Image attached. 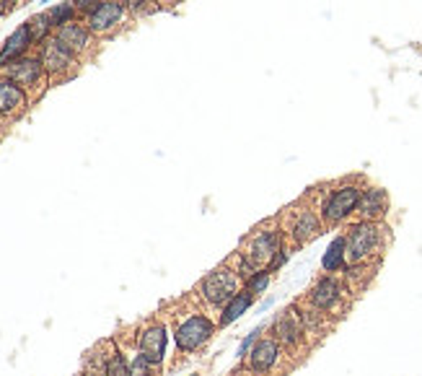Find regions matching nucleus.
Masks as SVG:
<instances>
[{"label":"nucleus","instance_id":"nucleus-1","mask_svg":"<svg viewBox=\"0 0 422 376\" xmlns=\"http://www.w3.org/2000/svg\"><path fill=\"white\" fill-rule=\"evenodd\" d=\"M347 239V267H363L373 260V255H381V239L383 229L376 221H360L355 223Z\"/></svg>","mask_w":422,"mask_h":376},{"label":"nucleus","instance_id":"nucleus-2","mask_svg":"<svg viewBox=\"0 0 422 376\" xmlns=\"http://www.w3.org/2000/svg\"><path fill=\"white\" fill-rule=\"evenodd\" d=\"M241 278L236 275V270L231 265L215 267L212 273H207L200 283V296H203L210 307L223 309L238 291H241Z\"/></svg>","mask_w":422,"mask_h":376},{"label":"nucleus","instance_id":"nucleus-3","mask_svg":"<svg viewBox=\"0 0 422 376\" xmlns=\"http://www.w3.org/2000/svg\"><path fill=\"white\" fill-rule=\"evenodd\" d=\"M360 195H363V189L358 187V184H353V182L334 187L327 195V200L321 203V221L327 223V226H337L345 218H350L355 213V208H358Z\"/></svg>","mask_w":422,"mask_h":376},{"label":"nucleus","instance_id":"nucleus-4","mask_svg":"<svg viewBox=\"0 0 422 376\" xmlns=\"http://www.w3.org/2000/svg\"><path fill=\"white\" fill-rule=\"evenodd\" d=\"M345 286L334 275H321L308 291V307H313L324 316H339L345 311Z\"/></svg>","mask_w":422,"mask_h":376},{"label":"nucleus","instance_id":"nucleus-5","mask_svg":"<svg viewBox=\"0 0 422 376\" xmlns=\"http://www.w3.org/2000/svg\"><path fill=\"white\" fill-rule=\"evenodd\" d=\"M215 327L218 325L212 322L210 316H205V314L186 316L184 322L177 327V333H174V337H177V348L179 351H184V353L200 351V348H205V345L212 340Z\"/></svg>","mask_w":422,"mask_h":376},{"label":"nucleus","instance_id":"nucleus-6","mask_svg":"<svg viewBox=\"0 0 422 376\" xmlns=\"http://www.w3.org/2000/svg\"><path fill=\"white\" fill-rule=\"evenodd\" d=\"M280 249H283V231L270 229V226H259L246 239L244 249H238V252H244L257 267H267Z\"/></svg>","mask_w":422,"mask_h":376},{"label":"nucleus","instance_id":"nucleus-7","mask_svg":"<svg viewBox=\"0 0 422 376\" xmlns=\"http://www.w3.org/2000/svg\"><path fill=\"white\" fill-rule=\"evenodd\" d=\"M272 337L283 345V348H296L306 337V322L298 307H287L283 314L275 316L272 322Z\"/></svg>","mask_w":422,"mask_h":376},{"label":"nucleus","instance_id":"nucleus-8","mask_svg":"<svg viewBox=\"0 0 422 376\" xmlns=\"http://www.w3.org/2000/svg\"><path fill=\"white\" fill-rule=\"evenodd\" d=\"M125 18V6L122 0H102L96 8L86 16V26L91 34H109L117 29V24H122Z\"/></svg>","mask_w":422,"mask_h":376},{"label":"nucleus","instance_id":"nucleus-9","mask_svg":"<svg viewBox=\"0 0 422 376\" xmlns=\"http://www.w3.org/2000/svg\"><path fill=\"white\" fill-rule=\"evenodd\" d=\"M280 358H283V345L275 337H262L249 351V371L257 376H267L280 363Z\"/></svg>","mask_w":422,"mask_h":376},{"label":"nucleus","instance_id":"nucleus-10","mask_svg":"<svg viewBox=\"0 0 422 376\" xmlns=\"http://www.w3.org/2000/svg\"><path fill=\"white\" fill-rule=\"evenodd\" d=\"M39 62L47 73L57 76V73H65L76 65V55L65 44H60L57 39H47V42H42V50H39Z\"/></svg>","mask_w":422,"mask_h":376},{"label":"nucleus","instance_id":"nucleus-11","mask_svg":"<svg viewBox=\"0 0 422 376\" xmlns=\"http://www.w3.org/2000/svg\"><path fill=\"white\" fill-rule=\"evenodd\" d=\"M44 68L42 62H39V58H18V60H13L6 68V78L8 81H13L16 86H21V88H34L36 83H39V78H42Z\"/></svg>","mask_w":422,"mask_h":376},{"label":"nucleus","instance_id":"nucleus-12","mask_svg":"<svg viewBox=\"0 0 422 376\" xmlns=\"http://www.w3.org/2000/svg\"><path fill=\"white\" fill-rule=\"evenodd\" d=\"M287 234L293 236V241H296L298 247H304V244L313 241L321 234V218L313 213V210L304 208V210H298V213L293 215V221H290V229H287Z\"/></svg>","mask_w":422,"mask_h":376},{"label":"nucleus","instance_id":"nucleus-13","mask_svg":"<svg viewBox=\"0 0 422 376\" xmlns=\"http://www.w3.org/2000/svg\"><path fill=\"white\" fill-rule=\"evenodd\" d=\"M34 44L32 39V32H29V24H21L13 32V34L6 39V44L0 47V68H8L11 62L18 60V58H24L26 50Z\"/></svg>","mask_w":422,"mask_h":376},{"label":"nucleus","instance_id":"nucleus-14","mask_svg":"<svg viewBox=\"0 0 422 376\" xmlns=\"http://www.w3.org/2000/svg\"><path fill=\"white\" fill-rule=\"evenodd\" d=\"M386 208H388L386 189L371 187V189H363V195H360V200H358L355 213L360 215V221H379L381 215L386 213Z\"/></svg>","mask_w":422,"mask_h":376},{"label":"nucleus","instance_id":"nucleus-15","mask_svg":"<svg viewBox=\"0 0 422 376\" xmlns=\"http://www.w3.org/2000/svg\"><path fill=\"white\" fill-rule=\"evenodd\" d=\"M55 39H57L60 44H65L73 55H78V52L88 50V44H91V32H88V26L70 21V24L55 29Z\"/></svg>","mask_w":422,"mask_h":376},{"label":"nucleus","instance_id":"nucleus-16","mask_svg":"<svg viewBox=\"0 0 422 376\" xmlns=\"http://www.w3.org/2000/svg\"><path fill=\"white\" fill-rule=\"evenodd\" d=\"M140 353L151 361L153 366H158L161 361H163V353H166V330L161 325L148 327L140 335Z\"/></svg>","mask_w":422,"mask_h":376},{"label":"nucleus","instance_id":"nucleus-17","mask_svg":"<svg viewBox=\"0 0 422 376\" xmlns=\"http://www.w3.org/2000/svg\"><path fill=\"white\" fill-rule=\"evenodd\" d=\"M26 104V94L21 86H16L8 78H0V117L16 114Z\"/></svg>","mask_w":422,"mask_h":376},{"label":"nucleus","instance_id":"nucleus-18","mask_svg":"<svg viewBox=\"0 0 422 376\" xmlns=\"http://www.w3.org/2000/svg\"><path fill=\"white\" fill-rule=\"evenodd\" d=\"M254 299H257V296H254L252 291H246V288H241V291H238L236 296H233V299H231L229 304H226V307L220 309V319H218V325H220V327L233 325V322H236L238 316H241V314H244V311H246V309L252 307Z\"/></svg>","mask_w":422,"mask_h":376},{"label":"nucleus","instance_id":"nucleus-19","mask_svg":"<svg viewBox=\"0 0 422 376\" xmlns=\"http://www.w3.org/2000/svg\"><path fill=\"white\" fill-rule=\"evenodd\" d=\"M321 267L327 270V273H339V270H347V239L345 236H337V239L332 241L329 249H327V255L321 260Z\"/></svg>","mask_w":422,"mask_h":376},{"label":"nucleus","instance_id":"nucleus-20","mask_svg":"<svg viewBox=\"0 0 422 376\" xmlns=\"http://www.w3.org/2000/svg\"><path fill=\"white\" fill-rule=\"evenodd\" d=\"M26 24H29V32H32V39H34V44L39 42H47V36H50V32L52 29H55V26H52V21H50V13H47V11H44V13H36L34 18H29V21H26Z\"/></svg>","mask_w":422,"mask_h":376},{"label":"nucleus","instance_id":"nucleus-21","mask_svg":"<svg viewBox=\"0 0 422 376\" xmlns=\"http://www.w3.org/2000/svg\"><path fill=\"white\" fill-rule=\"evenodd\" d=\"M47 13H50V21H52V26H55V29L70 24V21H76V16H78V11H76V6H73V0H68V3H60V6L50 8Z\"/></svg>","mask_w":422,"mask_h":376},{"label":"nucleus","instance_id":"nucleus-22","mask_svg":"<svg viewBox=\"0 0 422 376\" xmlns=\"http://www.w3.org/2000/svg\"><path fill=\"white\" fill-rule=\"evenodd\" d=\"M270 278H272V273L267 270V267H262V270H257V273H254L252 278L244 283V288H246V291H252L254 296H259L262 291H267V286H270Z\"/></svg>","mask_w":422,"mask_h":376},{"label":"nucleus","instance_id":"nucleus-23","mask_svg":"<svg viewBox=\"0 0 422 376\" xmlns=\"http://www.w3.org/2000/svg\"><path fill=\"white\" fill-rule=\"evenodd\" d=\"M104 376H130V363L119 353H111V358L107 361V374Z\"/></svg>","mask_w":422,"mask_h":376},{"label":"nucleus","instance_id":"nucleus-24","mask_svg":"<svg viewBox=\"0 0 422 376\" xmlns=\"http://www.w3.org/2000/svg\"><path fill=\"white\" fill-rule=\"evenodd\" d=\"M151 368H153L151 361L145 358L143 353H137L135 358H132V363H130V376H148Z\"/></svg>","mask_w":422,"mask_h":376},{"label":"nucleus","instance_id":"nucleus-25","mask_svg":"<svg viewBox=\"0 0 422 376\" xmlns=\"http://www.w3.org/2000/svg\"><path fill=\"white\" fill-rule=\"evenodd\" d=\"M259 335H262V327H254L252 333L246 335L244 342L238 345V358H244V356H249V351H252V348H254V342L259 340Z\"/></svg>","mask_w":422,"mask_h":376},{"label":"nucleus","instance_id":"nucleus-26","mask_svg":"<svg viewBox=\"0 0 422 376\" xmlns=\"http://www.w3.org/2000/svg\"><path fill=\"white\" fill-rule=\"evenodd\" d=\"M287 257H290V252H287V249L283 247V249H280V252H278V255L272 257V262H270V265H267V270H270V273H275V270H280V267H283V265H285V262H287Z\"/></svg>","mask_w":422,"mask_h":376},{"label":"nucleus","instance_id":"nucleus-27","mask_svg":"<svg viewBox=\"0 0 422 376\" xmlns=\"http://www.w3.org/2000/svg\"><path fill=\"white\" fill-rule=\"evenodd\" d=\"M99 3H102V0H73V6H76L78 13H86V16H88Z\"/></svg>","mask_w":422,"mask_h":376},{"label":"nucleus","instance_id":"nucleus-28","mask_svg":"<svg viewBox=\"0 0 422 376\" xmlns=\"http://www.w3.org/2000/svg\"><path fill=\"white\" fill-rule=\"evenodd\" d=\"M145 3L148 0H122V6L130 11H145Z\"/></svg>","mask_w":422,"mask_h":376},{"label":"nucleus","instance_id":"nucleus-29","mask_svg":"<svg viewBox=\"0 0 422 376\" xmlns=\"http://www.w3.org/2000/svg\"><path fill=\"white\" fill-rule=\"evenodd\" d=\"M156 3V8H174L179 0H153Z\"/></svg>","mask_w":422,"mask_h":376},{"label":"nucleus","instance_id":"nucleus-30","mask_svg":"<svg viewBox=\"0 0 422 376\" xmlns=\"http://www.w3.org/2000/svg\"><path fill=\"white\" fill-rule=\"evenodd\" d=\"M8 3H11V0H0V16L8 11Z\"/></svg>","mask_w":422,"mask_h":376},{"label":"nucleus","instance_id":"nucleus-31","mask_svg":"<svg viewBox=\"0 0 422 376\" xmlns=\"http://www.w3.org/2000/svg\"><path fill=\"white\" fill-rule=\"evenodd\" d=\"M192 376H200V374H192Z\"/></svg>","mask_w":422,"mask_h":376},{"label":"nucleus","instance_id":"nucleus-32","mask_svg":"<svg viewBox=\"0 0 422 376\" xmlns=\"http://www.w3.org/2000/svg\"><path fill=\"white\" fill-rule=\"evenodd\" d=\"M44 3H50V0H44Z\"/></svg>","mask_w":422,"mask_h":376},{"label":"nucleus","instance_id":"nucleus-33","mask_svg":"<svg viewBox=\"0 0 422 376\" xmlns=\"http://www.w3.org/2000/svg\"><path fill=\"white\" fill-rule=\"evenodd\" d=\"M148 376H153V374H148Z\"/></svg>","mask_w":422,"mask_h":376}]
</instances>
